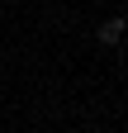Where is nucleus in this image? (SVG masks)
<instances>
[{
	"instance_id": "f257e3e1",
	"label": "nucleus",
	"mask_w": 128,
	"mask_h": 133,
	"mask_svg": "<svg viewBox=\"0 0 128 133\" xmlns=\"http://www.w3.org/2000/svg\"><path fill=\"white\" fill-rule=\"evenodd\" d=\"M123 38V19H104L100 24V43H119Z\"/></svg>"
}]
</instances>
